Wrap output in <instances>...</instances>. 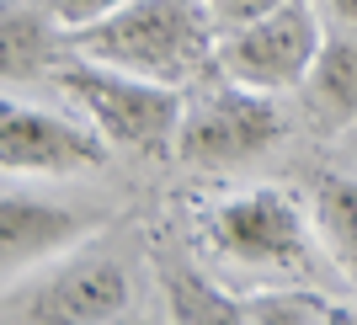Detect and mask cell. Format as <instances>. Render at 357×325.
Masks as SVG:
<instances>
[{
	"instance_id": "5b68a950",
	"label": "cell",
	"mask_w": 357,
	"mask_h": 325,
	"mask_svg": "<svg viewBox=\"0 0 357 325\" xmlns=\"http://www.w3.org/2000/svg\"><path fill=\"white\" fill-rule=\"evenodd\" d=\"M6 304V320H27V325H102L123 320L134 310V278L112 251H80L59 256V262L27 272V282L16 288Z\"/></svg>"
},
{
	"instance_id": "5bb4252c",
	"label": "cell",
	"mask_w": 357,
	"mask_h": 325,
	"mask_svg": "<svg viewBox=\"0 0 357 325\" xmlns=\"http://www.w3.org/2000/svg\"><path fill=\"white\" fill-rule=\"evenodd\" d=\"M118 6H128V0H48V16L70 32V27H86V22H96V16L118 11Z\"/></svg>"
},
{
	"instance_id": "3957f363",
	"label": "cell",
	"mask_w": 357,
	"mask_h": 325,
	"mask_svg": "<svg viewBox=\"0 0 357 325\" xmlns=\"http://www.w3.org/2000/svg\"><path fill=\"white\" fill-rule=\"evenodd\" d=\"M288 118L272 91L240 86L224 70H208L187 96L176 128V160L192 171H235L261 160L267 149L283 144Z\"/></svg>"
},
{
	"instance_id": "9a60e30c",
	"label": "cell",
	"mask_w": 357,
	"mask_h": 325,
	"mask_svg": "<svg viewBox=\"0 0 357 325\" xmlns=\"http://www.w3.org/2000/svg\"><path fill=\"white\" fill-rule=\"evenodd\" d=\"M272 6H283V0H208V11H213V22H219V32L240 27V22H251V16L272 11Z\"/></svg>"
},
{
	"instance_id": "ba28073f",
	"label": "cell",
	"mask_w": 357,
	"mask_h": 325,
	"mask_svg": "<svg viewBox=\"0 0 357 325\" xmlns=\"http://www.w3.org/2000/svg\"><path fill=\"white\" fill-rule=\"evenodd\" d=\"M102 229H107L102 208L59 203V197H38V192L6 187V197H0V266H6V282H16L27 272H38V266L91 245Z\"/></svg>"
},
{
	"instance_id": "9c48e42d",
	"label": "cell",
	"mask_w": 357,
	"mask_h": 325,
	"mask_svg": "<svg viewBox=\"0 0 357 325\" xmlns=\"http://www.w3.org/2000/svg\"><path fill=\"white\" fill-rule=\"evenodd\" d=\"M298 96H304V112H310V123L320 133L352 128L357 123V32H347V27L326 32Z\"/></svg>"
},
{
	"instance_id": "8fae6325",
	"label": "cell",
	"mask_w": 357,
	"mask_h": 325,
	"mask_svg": "<svg viewBox=\"0 0 357 325\" xmlns=\"http://www.w3.org/2000/svg\"><path fill=\"white\" fill-rule=\"evenodd\" d=\"M245 320H256V325H326V320H357V310H336L326 294L288 288V294H251Z\"/></svg>"
},
{
	"instance_id": "52a82bcc",
	"label": "cell",
	"mask_w": 357,
	"mask_h": 325,
	"mask_svg": "<svg viewBox=\"0 0 357 325\" xmlns=\"http://www.w3.org/2000/svg\"><path fill=\"white\" fill-rule=\"evenodd\" d=\"M107 139L86 112H54L38 102H0V165L6 176H86L107 165Z\"/></svg>"
},
{
	"instance_id": "30bf717a",
	"label": "cell",
	"mask_w": 357,
	"mask_h": 325,
	"mask_svg": "<svg viewBox=\"0 0 357 325\" xmlns=\"http://www.w3.org/2000/svg\"><path fill=\"white\" fill-rule=\"evenodd\" d=\"M310 208H314V229L326 240L331 262L357 282V176H336V171L314 176Z\"/></svg>"
},
{
	"instance_id": "8992f818",
	"label": "cell",
	"mask_w": 357,
	"mask_h": 325,
	"mask_svg": "<svg viewBox=\"0 0 357 325\" xmlns=\"http://www.w3.org/2000/svg\"><path fill=\"white\" fill-rule=\"evenodd\" d=\"M326 43L320 32V6L314 0H283L272 11L219 32V70L240 86L256 91H298L310 75L314 54Z\"/></svg>"
},
{
	"instance_id": "7a4b0ae2",
	"label": "cell",
	"mask_w": 357,
	"mask_h": 325,
	"mask_svg": "<svg viewBox=\"0 0 357 325\" xmlns=\"http://www.w3.org/2000/svg\"><path fill=\"white\" fill-rule=\"evenodd\" d=\"M48 75H54V86H59L118 149H139V155L176 149V128H181V112H187L181 86L144 80V75H134V70L86 59V54H75V48Z\"/></svg>"
},
{
	"instance_id": "7c38bea8",
	"label": "cell",
	"mask_w": 357,
	"mask_h": 325,
	"mask_svg": "<svg viewBox=\"0 0 357 325\" xmlns=\"http://www.w3.org/2000/svg\"><path fill=\"white\" fill-rule=\"evenodd\" d=\"M165 298H171V315H176V320H245V304L213 294L197 272H171V278H165Z\"/></svg>"
},
{
	"instance_id": "6da1fadb",
	"label": "cell",
	"mask_w": 357,
	"mask_h": 325,
	"mask_svg": "<svg viewBox=\"0 0 357 325\" xmlns=\"http://www.w3.org/2000/svg\"><path fill=\"white\" fill-rule=\"evenodd\" d=\"M64 43L160 86H197L219 70V22L208 0H128L86 27H70Z\"/></svg>"
},
{
	"instance_id": "2e32d148",
	"label": "cell",
	"mask_w": 357,
	"mask_h": 325,
	"mask_svg": "<svg viewBox=\"0 0 357 325\" xmlns=\"http://www.w3.org/2000/svg\"><path fill=\"white\" fill-rule=\"evenodd\" d=\"M320 11L336 22V27H347V32H357V0H320Z\"/></svg>"
},
{
	"instance_id": "277c9868",
	"label": "cell",
	"mask_w": 357,
	"mask_h": 325,
	"mask_svg": "<svg viewBox=\"0 0 357 325\" xmlns=\"http://www.w3.org/2000/svg\"><path fill=\"white\" fill-rule=\"evenodd\" d=\"M314 208H304L283 187H245L229 192L203 213V245L213 256L251 272H310L314 235H310Z\"/></svg>"
},
{
	"instance_id": "4fadbf2b",
	"label": "cell",
	"mask_w": 357,
	"mask_h": 325,
	"mask_svg": "<svg viewBox=\"0 0 357 325\" xmlns=\"http://www.w3.org/2000/svg\"><path fill=\"white\" fill-rule=\"evenodd\" d=\"M48 48V32H43V16L27 11V6H6V80L16 86V75H32L38 70V54Z\"/></svg>"
}]
</instances>
